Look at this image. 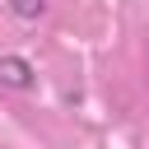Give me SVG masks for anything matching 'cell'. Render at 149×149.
Instances as JSON below:
<instances>
[{"label":"cell","instance_id":"1","mask_svg":"<svg viewBox=\"0 0 149 149\" xmlns=\"http://www.w3.org/2000/svg\"><path fill=\"white\" fill-rule=\"evenodd\" d=\"M33 84H37V74H33V65H28L23 56H0V88L28 93Z\"/></svg>","mask_w":149,"mask_h":149},{"label":"cell","instance_id":"2","mask_svg":"<svg viewBox=\"0 0 149 149\" xmlns=\"http://www.w3.org/2000/svg\"><path fill=\"white\" fill-rule=\"evenodd\" d=\"M14 19H42L47 14V0H5Z\"/></svg>","mask_w":149,"mask_h":149}]
</instances>
